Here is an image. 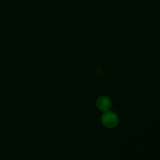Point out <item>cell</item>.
<instances>
[{
	"instance_id": "cell-1",
	"label": "cell",
	"mask_w": 160,
	"mask_h": 160,
	"mask_svg": "<svg viewBox=\"0 0 160 160\" xmlns=\"http://www.w3.org/2000/svg\"><path fill=\"white\" fill-rule=\"evenodd\" d=\"M101 122L106 128H114L118 122V115L113 111H106L101 116Z\"/></svg>"
},
{
	"instance_id": "cell-2",
	"label": "cell",
	"mask_w": 160,
	"mask_h": 160,
	"mask_svg": "<svg viewBox=\"0 0 160 160\" xmlns=\"http://www.w3.org/2000/svg\"><path fill=\"white\" fill-rule=\"evenodd\" d=\"M96 104L98 108L100 110L106 111L110 109L111 106V102L108 97L103 96L99 97L98 99Z\"/></svg>"
}]
</instances>
